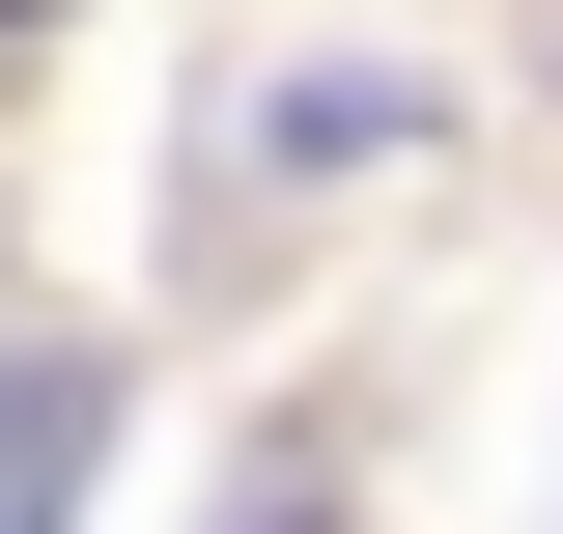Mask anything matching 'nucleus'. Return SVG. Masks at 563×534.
<instances>
[{
	"label": "nucleus",
	"mask_w": 563,
	"mask_h": 534,
	"mask_svg": "<svg viewBox=\"0 0 563 534\" xmlns=\"http://www.w3.org/2000/svg\"><path fill=\"white\" fill-rule=\"evenodd\" d=\"M85 478H113V337H57L29 281H0V534H57Z\"/></svg>",
	"instance_id": "obj_1"
},
{
	"label": "nucleus",
	"mask_w": 563,
	"mask_h": 534,
	"mask_svg": "<svg viewBox=\"0 0 563 534\" xmlns=\"http://www.w3.org/2000/svg\"><path fill=\"white\" fill-rule=\"evenodd\" d=\"M225 534H339V478H225Z\"/></svg>",
	"instance_id": "obj_2"
},
{
	"label": "nucleus",
	"mask_w": 563,
	"mask_h": 534,
	"mask_svg": "<svg viewBox=\"0 0 563 534\" xmlns=\"http://www.w3.org/2000/svg\"><path fill=\"white\" fill-rule=\"evenodd\" d=\"M0 29H29V0H0Z\"/></svg>",
	"instance_id": "obj_3"
}]
</instances>
